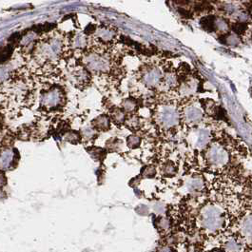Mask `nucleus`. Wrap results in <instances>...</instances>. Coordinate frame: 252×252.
<instances>
[{
	"label": "nucleus",
	"mask_w": 252,
	"mask_h": 252,
	"mask_svg": "<svg viewBox=\"0 0 252 252\" xmlns=\"http://www.w3.org/2000/svg\"><path fill=\"white\" fill-rule=\"evenodd\" d=\"M189 252H195V251H189Z\"/></svg>",
	"instance_id": "obj_38"
},
{
	"label": "nucleus",
	"mask_w": 252,
	"mask_h": 252,
	"mask_svg": "<svg viewBox=\"0 0 252 252\" xmlns=\"http://www.w3.org/2000/svg\"><path fill=\"white\" fill-rule=\"evenodd\" d=\"M185 188L189 193H197L204 189L205 181L202 176L195 175L187 179V181L185 182Z\"/></svg>",
	"instance_id": "obj_14"
},
{
	"label": "nucleus",
	"mask_w": 252,
	"mask_h": 252,
	"mask_svg": "<svg viewBox=\"0 0 252 252\" xmlns=\"http://www.w3.org/2000/svg\"><path fill=\"white\" fill-rule=\"evenodd\" d=\"M91 45V37L83 32H76L69 39V47L75 51L85 52Z\"/></svg>",
	"instance_id": "obj_13"
},
{
	"label": "nucleus",
	"mask_w": 252,
	"mask_h": 252,
	"mask_svg": "<svg viewBox=\"0 0 252 252\" xmlns=\"http://www.w3.org/2000/svg\"><path fill=\"white\" fill-rule=\"evenodd\" d=\"M5 197H6V195H5V193H4V191H3V190H1V189H0V201H2V200H4V199H5Z\"/></svg>",
	"instance_id": "obj_37"
},
{
	"label": "nucleus",
	"mask_w": 252,
	"mask_h": 252,
	"mask_svg": "<svg viewBox=\"0 0 252 252\" xmlns=\"http://www.w3.org/2000/svg\"><path fill=\"white\" fill-rule=\"evenodd\" d=\"M141 143L142 138L137 134H130L126 138V146L131 150L138 149L141 146Z\"/></svg>",
	"instance_id": "obj_27"
},
{
	"label": "nucleus",
	"mask_w": 252,
	"mask_h": 252,
	"mask_svg": "<svg viewBox=\"0 0 252 252\" xmlns=\"http://www.w3.org/2000/svg\"><path fill=\"white\" fill-rule=\"evenodd\" d=\"M16 150H12L10 148H6L0 152V169L1 170H9L11 168L15 167L14 162L18 163L19 157Z\"/></svg>",
	"instance_id": "obj_12"
},
{
	"label": "nucleus",
	"mask_w": 252,
	"mask_h": 252,
	"mask_svg": "<svg viewBox=\"0 0 252 252\" xmlns=\"http://www.w3.org/2000/svg\"><path fill=\"white\" fill-rule=\"evenodd\" d=\"M211 131L210 128L202 126L192 129L189 134L190 145L197 150H204L208 148L211 141Z\"/></svg>",
	"instance_id": "obj_11"
},
{
	"label": "nucleus",
	"mask_w": 252,
	"mask_h": 252,
	"mask_svg": "<svg viewBox=\"0 0 252 252\" xmlns=\"http://www.w3.org/2000/svg\"><path fill=\"white\" fill-rule=\"evenodd\" d=\"M204 118V111L200 104V106L192 101L191 98L188 99L187 104L183 107L181 112V119L189 126L198 125L202 122Z\"/></svg>",
	"instance_id": "obj_9"
},
{
	"label": "nucleus",
	"mask_w": 252,
	"mask_h": 252,
	"mask_svg": "<svg viewBox=\"0 0 252 252\" xmlns=\"http://www.w3.org/2000/svg\"><path fill=\"white\" fill-rule=\"evenodd\" d=\"M125 125L129 129H132V130L139 129V127L141 126L140 117L138 115H136L135 113L134 114H128L127 117H126Z\"/></svg>",
	"instance_id": "obj_25"
},
{
	"label": "nucleus",
	"mask_w": 252,
	"mask_h": 252,
	"mask_svg": "<svg viewBox=\"0 0 252 252\" xmlns=\"http://www.w3.org/2000/svg\"><path fill=\"white\" fill-rule=\"evenodd\" d=\"M156 168L153 165H147L144 168L141 169V177L142 178H147V179H152L154 178L156 175Z\"/></svg>",
	"instance_id": "obj_29"
},
{
	"label": "nucleus",
	"mask_w": 252,
	"mask_h": 252,
	"mask_svg": "<svg viewBox=\"0 0 252 252\" xmlns=\"http://www.w3.org/2000/svg\"><path fill=\"white\" fill-rule=\"evenodd\" d=\"M120 108L126 112V114H134L138 111L139 108V104L137 99L134 97H126L123 99L121 102V106Z\"/></svg>",
	"instance_id": "obj_17"
},
{
	"label": "nucleus",
	"mask_w": 252,
	"mask_h": 252,
	"mask_svg": "<svg viewBox=\"0 0 252 252\" xmlns=\"http://www.w3.org/2000/svg\"><path fill=\"white\" fill-rule=\"evenodd\" d=\"M7 184V178L3 172H0V188L4 187Z\"/></svg>",
	"instance_id": "obj_34"
},
{
	"label": "nucleus",
	"mask_w": 252,
	"mask_h": 252,
	"mask_svg": "<svg viewBox=\"0 0 252 252\" xmlns=\"http://www.w3.org/2000/svg\"><path fill=\"white\" fill-rule=\"evenodd\" d=\"M215 21H216L215 15H212V14L206 15L202 17V19L200 20V25L202 28L209 32H215Z\"/></svg>",
	"instance_id": "obj_20"
},
{
	"label": "nucleus",
	"mask_w": 252,
	"mask_h": 252,
	"mask_svg": "<svg viewBox=\"0 0 252 252\" xmlns=\"http://www.w3.org/2000/svg\"><path fill=\"white\" fill-rule=\"evenodd\" d=\"M92 126H94L97 131H107L111 128L112 120L110 115L108 114H100L96 118H94L92 122Z\"/></svg>",
	"instance_id": "obj_15"
},
{
	"label": "nucleus",
	"mask_w": 252,
	"mask_h": 252,
	"mask_svg": "<svg viewBox=\"0 0 252 252\" xmlns=\"http://www.w3.org/2000/svg\"><path fill=\"white\" fill-rule=\"evenodd\" d=\"M165 69L160 65L151 62L143 65L137 71V80L150 91H158L163 83Z\"/></svg>",
	"instance_id": "obj_4"
},
{
	"label": "nucleus",
	"mask_w": 252,
	"mask_h": 252,
	"mask_svg": "<svg viewBox=\"0 0 252 252\" xmlns=\"http://www.w3.org/2000/svg\"><path fill=\"white\" fill-rule=\"evenodd\" d=\"M154 210L157 212V213H162V212H165V207L163 204L161 203H158L157 205L154 206Z\"/></svg>",
	"instance_id": "obj_33"
},
{
	"label": "nucleus",
	"mask_w": 252,
	"mask_h": 252,
	"mask_svg": "<svg viewBox=\"0 0 252 252\" xmlns=\"http://www.w3.org/2000/svg\"></svg>",
	"instance_id": "obj_41"
},
{
	"label": "nucleus",
	"mask_w": 252,
	"mask_h": 252,
	"mask_svg": "<svg viewBox=\"0 0 252 252\" xmlns=\"http://www.w3.org/2000/svg\"><path fill=\"white\" fill-rule=\"evenodd\" d=\"M14 72L15 70L12 62L0 64V86L6 84L13 77Z\"/></svg>",
	"instance_id": "obj_16"
},
{
	"label": "nucleus",
	"mask_w": 252,
	"mask_h": 252,
	"mask_svg": "<svg viewBox=\"0 0 252 252\" xmlns=\"http://www.w3.org/2000/svg\"><path fill=\"white\" fill-rule=\"evenodd\" d=\"M230 30L236 34V35H243L248 30V24L246 22L236 21L233 23H230Z\"/></svg>",
	"instance_id": "obj_26"
},
{
	"label": "nucleus",
	"mask_w": 252,
	"mask_h": 252,
	"mask_svg": "<svg viewBox=\"0 0 252 252\" xmlns=\"http://www.w3.org/2000/svg\"><path fill=\"white\" fill-rule=\"evenodd\" d=\"M240 245L234 238L228 239L224 244V252H239Z\"/></svg>",
	"instance_id": "obj_30"
},
{
	"label": "nucleus",
	"mask_w": 252,
	"mask_h": 252,
	"mask_svg": "<svg viewBox=\"0 0 252 252\" xmlns=\"http://www.w3.org/2000/svg\"><path fill=\"white\" fill-rule=\"evenodd\" d=\"M87 152L91 155V157L96 161H103L107 155V151L105 149L98 147H91L87 149Z\"/></svg>",
	"instance_id": "obj_21"
},
{
	"label": "nucleus",
	"mask_w": 252,
	"mask_h": 252,
	"mask_svg": "<svg viewBox=\"0 0 252 252\" xmlns=\"http://www.w3.org/2000/svg\"><path fill=\"white\" fill-rule=\"evenodd\" d=\"M82 140L85 142H90V141L94 140L98 134V131L94 127V126H85L80 131Z\"/></svg>",
	"instance_id": "obj_23"
},
{
	"label": "nucleus",
	"mask_w": 252,
	"mask_h": 252,
	"mask_svg": "<svg viewBox=\"0 0 252 252\" xmlns=\"http://www.w3.org/2000/svg\"><path fill=\"white\" fill-rule=\"evenodd\" d=\"M224 224V215L221 208L215 205L205 206L199 214L200 226L210 233L220 230Z\"/></svg>",
	"instance_id": "obj_5"
},
{
	"label": "nucleus",
	"mask_w": 252,
	"mask_h": 252,
	"mask_svg": "<svg viewBox=\"0 0 252 252\" xmlns=\"http://www.w3.org/2000/svg\"></svg>",
	"instance_id": "obj_40"
},
{
	"label": "nucleus",
	"mask_w": 252,
	"mask_h": 252,
	"mask_svg": "<svg viewBox=\"0 0 252 252\" xmlns=\"http://www.w3.org/2000/svg\"><path fill=\"white\" fill-rule=\"evenodd\" d=\"M90 37L96 46L111 48L117 41L118 32L112 26L101 25L93 32Z\"/></svg>",
	"instance_id": "obj_8"
},
{
	"label": "nucleus",
	"mask_w": 252,
	"mask_h": 252,
	"mask_svg": "<svg viewBox=\"0 0 252 252\" xmlns=\"http://www.w3.org/2000/svg\"><path fill=\"white\" fill-rule=\"evenodd\" d=\"M240 231L247 239L252 240V214L245 216L240 223Z\"/></svg>",
	"instance_id": "obj_18"
},
{
	"label": "nucleus",
	"mask_w": 252,
	"mask_h": 252,
	"mask_svg": "<svg viewBox=\"0 0 252 252\" xmlns=\"http://www.w3.org/2000/svg\"><path fill=\"white\" fill-rule=\"evenodd\" d=\"M122 147V141L118 138H111L107 141L106 148L110 152H117Z\"/></svg>",
	"instance_id": "obj_31"
},
{
	"label": "nucleus",
	"mask_w": 252,
	"mask_h": 252,
	"mask_svg": "<svg viewBox=\"0 0 252 252\" xmlns=\"http://www.w3.org/2000/svg\"><path fill=\"white\" fill-rule=\"evenodd\" d=\"M66 104V93L60 87L55 85L41 92L39 96L40 108L46 112H56L62 109Z\"/></svg>",
	"instance_id": "obj_6"
},
{
	"label": "nucleus",
	"mask_w": 252,
	"mask_h": 252,
	"mask_svg": "<svg viewBox=\"0 0 252 252\" xmlns=\"http://www.w3.org/2000/svg\"><path fill=\"white\" fill-rule=\"evenodd\" d=\"M248 12H249V14H250V15H251V17H252V0L250 1L249 7H248Z\"/></svg>",
	"instance_id": "obj_36"
},
{
	"label": "nucleus",
	"mask_w": 252,
	"mask_h": 252,
	"mask_svg": "<svg viewBox=\"0 0 252 252\" xmlns=\"http://www.w3.org/2000/svg\"><path fill=\"white\" fill-rule=\"evenodd\" d=\"M110 117H111L112 123H114L117 126H120V125L125 124L127 114L120 107L119 108L115 107L111 110Z\"/></svg>",
	"instance_id": "obj_19"
},
{
	"label": "nucleus",
	"mask_w": 252,
	"mask_h": 252,
	"mask_svg": "<svg viewBox=\"0 0 252 252\" xmlns=\"http://www.w3.org/2000/svg\"><path fill=\"white\" fill-rule=\"evenodd\" d=\"M68 46L69 40L62 32H55L43 35L33 48V60L42 68H53L66 55Z\"/></svg>",
	"instance_id": "obj_1"
},
{
	"label": "nucleus",
	"mask_w": 252,
	"mask_h": 252,
	"mask_svg": "<svg viewBox=\"0 0 252 252\" xmlns=\"http://www.w3.org/2000/svg\"><path fill=\"white\" fill-rule=\"evenodd\" d=\"M68 78L70 84L79 90H84L92 83V73L82 64L70 68Z\"/></svg>",
	"instance_id": "obj_10"
},
{
	"label": "nucleus",
	"mask_w": 252,
	"mask_h": 252,
	"mask_svg": "<svg viewBox=\"0 0 252 252\" xmlns=\"http://www.w3.org/2000/svg\"><path fill=\"white\" fill-rule=\"evenodd\" d=\"M172 252V251H171V252Z\"/></svg>",
	"instance_id": "obj_39"
},
{
	"label": "nucleus",
	"mask_w": 252,
	"mask_h": 252,
	"mask_svg": "<svg viewBox=\"0 0 252 252\" xmlns=\"http://www.w3.org/2000/svg\"><path fill=\"white\" fill-rule=\"evenodd\" d=\"M176 172H177V167L171 161L166 162L161 166V173L166 177H172L176 174Z\"/></svg>",
	"instance_id": "obj_24"
},
{
	"label": "nucleus",
	"mask_w": 252,
	"mask_h": 252,
	"mask_svg": "<svg viewBox=\"0 0 252 252\" xmlns=\"http://www.w3.org/2000/svg\"><path fill=\"white\" fill-rule=\"evenodd\" d=\"M63 139L68 143L75 145L82 141V137H81V133L79 131L69 129V130L65 131V133L63 134Z\"/></svg>",
	"instance_id": "obj_22"
},
{
	"label": "nucleus",
	"mask_w": 252,
	"mask_h": 252,
	"mask_svg": "<svg viewBox=\"0 0 252 252\" xmlns=\"http://www.w3.org/2000/svg\"><path fill=\"white\" fill-rule=\"evenodd\" d=\"M176 5H178L179 7L185 8L186 6H188L189 4L190 0H172Z\"/></svg>",
	"instance_id": "obj_32"
},
{
	"label": "nucleus",
	"mask_w": 252,
	"mask_h": 252,
	"mask_svg": "<svg viewBox=\"0 0 252 252\" xmlns=\"http://www.w3.org/2000/svg\"><path fill=\"white\" fill-rule=\"evenodd\" d=\"M110 48L91 45L82 55L81 64L89 70L92 75L112 76L117 78L120 72L115 57L109 51Z\"/></svg>",
	"instance_id": "obj_2"
},
{
	"label": "nucleus",
	"mask_w": 252,
	"mask_h": 252,
	"mask_svg": "<svg viewBox=\"0 0 252 252\" xmlns=\"http://www.w3.org/2000/svg\"><path fill=\"white\" fill-rule=\"evenodd\" d=\"M154 117L157 126L164 130L175 128L181 121V113L176 103L171 99H162L156 104Z\"/></svg>",
	"instance_id": "obj_3"
},
{
	"label": "nucleus",
	"mask_w": 252,
	"mask_h": 252,
	"mask_svg": "<svg viewBox=\"0 0 252 252\" xmlns=\"http://www.w3.org/2000/svg\"><path fill=\"white\" fill-rule=\"evenodd\" d=\"M205 158L210 167L222 168L229 162V153L224 145L219 142H214L208 146Z\"/></svg>",
	"instance_id": "obj_7"
},
{
	"label": "nucleus",
	"mask_w": 252,
	"mask_h": 252,
	"mask_svg": "<svg viewBox=\"0 0 252 252\" xmlns=\"http://www.w3.org/2000/svg\"><path fill=\"white\" fill-rule=\"evenodd\" d=\"M171 252V250L168 248V246H164V247H162V248H160L159 249V251L158 252Z\"/></svg>",
	"instance_id": "obj_35"
},
{
	"label": "nucleus",
	"mask_w": 252,
	"mask_h": 252,
	"mask_svg": "<svg viewBox=\"0 0 252 252\" xmlns=\"http://www.w3.org/2000/svg\"><path fill=\"white\" fill-rule=\"evenodd\" d=\"M155 225L160 231H167L170 227V221L167 217L159 216L155 220Z\"/></svg>",
	"instance_id": "obj_28"
}]
</instances>
